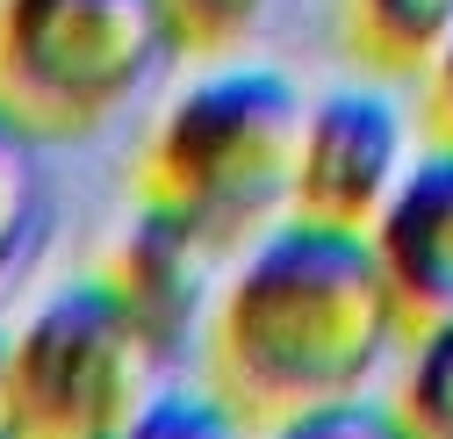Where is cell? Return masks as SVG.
Returning <instances> with one entry per match:
<instances>
[{
	"instance_id": "52a82bcc",
	"label": "cell",
	"mask_w": 453,
	"mask_h": 439,
	"mask_svg": "<svg viewBox=\"0 0 453 439\" xmlns=\"http://www.w3.org/2000/svg\"><path fill=\"white\" fill-rule=\"evenodd\" d=\"M374 252L388 266L403 339L453 317V144H432L425 158H411L403 188L374 216Z\"/></svg>"
},
{
	"instance_id": "ba28073f",
	"label": "cell",
	"mask_w": 453,
	"mask_h": 439,
	"mask_svg": "<svg viewBox=\"0 0 453 439\" xmlns=\"http://www.w3.org/2000/svg\"><path fill=\"white\" fill-rule=\"evenodd\" d=\"M453 43V0H346V50L374 80H425Z\"/></svg>"
},
{
	"instance_id": "6da1fadb",
	"label": "cell",
	"mask_w": 453,
	"mask_h": 439,
	"mask_svg": "<svg viewBox=\"0 0 453 439\" xmlns=\"http://www.w3.org/2000/svg\"><path fill=\"white\" fill-rule=\"evenodd\" d=\"M395 339L403 317L374 231L280 216L216 289L202 332V389L245 432H273L296 411L360 397L388 367Z\"/></svg>"
},
{
	"instance_id": "3957f363",
	"label": "cell",
	"mask_w": 453,
	"mask_h": 439,
	"mask_svg": "<svg viewBox=\"0 0 453 439\" xmlns=\"http://www.w3.org/2000/svg\"><path fill=\"white\" fill-rule=\"evenodd\" d=\"M165 50V0H0V108L43 144H80L158 80Z\"/></svg>"
},
{
	"instance_id": "7c38bea8",
	"label": "cell",
	"mask_w": 453,
	"mask_h": 439,
	"mask_svg": "<svg viewBox=\"0 0 453 439\" xmlns=\"http://www.w3.org/2000/svg\"><path fill=\"white\" fill-rule=\"evenodd\" d=\"M108 439H245V425L223 411L209 389H202V397H173V389H158L123 432H108Z\"/></svg>"
},
{
	"instance_id": "7a4b0ae2",
	"label": "cell",
	"mask_w": 453,
	"mask_h": 439,
	"mask_svg": "<svg viewBox=\"0 0 453 439\" xmlns=\"http://www.w3.org/2000/svg\"><path fill=\"white\" fill-rule=\"evenodd\" d=\"M310 101L280 65H223L173 94L137 158V195L195 216L223 245L245 252L259 231L296 216V144Z\"/></svg>"
},
{
	"instance_id": "277c9868",
	"label": "cell",
	"mask_w": 453,
	"mask_h": 439,
	"mask_svg": "<svg viewBox=\"0 0 453 439\" xmlns=\"http://www.w3.org/2000/svg\"><path fill=\"white\" fill-rule=\"evenodd\" d=\"M165 346L116 296L108 273L50 289L15 332L22 439H108L158 397Z\"/></svg>"
},
{
	"instance_id": "8992f818",
	"label": "cell",
	"mask_w": 453,
	"mask_h": 439,
	"mask_svg": "<svg viewBox=\"0 0 453 439\" xmlns=\"http://www.w3.org/2000/svg\"><path fill=\"white\" fill-rule=\"evenodd\" d=\"M231 259L195 216L165 209V202H144L130 209V224L116 231L101 273L116 281V296L144 317V332L180 353L195 332H209V310H216V266Z\"/></svg>"
},
{
	"instance_id": "9c48e42d",
	"label": "cell",
	"mask_w": 453,
	"mask_h": 439,
	"mask_svg": "<svg viewBox=\"0 0 453 439\" xmlns=\"http://www.w3.org/2000/svg\"><path fill=\"white\" fill-rule=\"evenodd\" d=\"M43 137L15 116V108H0V281L29 259L36 231H43Z\"/></svg>"
},
{
	"instance_id": "5b68a950",
	"label": "cell",
	"mask_w": 453,
	"mask_h": 439,
	"mask_svg": "<svg viewBox=\"0 0 453 439\" xmlns=\"http://www.w3.org/2000/svg\"><path fill=\"white\" fill-rule=\"evenodd\" d=\"M411 173V123L381 87H331L310 101L296 144V216L374 231Z\"/></svg>"
},
{
	"instance_id": "5bb4252c",
	"label": "cell",
	"mask_w": 453,
	"mask_h": 439,
	"mask_svg": "<svg viewBox=\"0 0 453 439\" xmlns=\"http://www.w3.org/2000/svg\"><path fill=\"white\" fill-rule=\"evenodd\" d=\"M425 123H432V144H453V43L425 73Z\"/></svg>"
},
{
	"instance_id": "8fae6325",
	"label": "cell",
	"mask_w": 453,
	"mask_h": 439,
	"mask_svg": "<svg viewBox=\"0 0 453 439\" xmlns=\"http://www.w3.org/2000/svg\"><path fill=\"white\" fill-rule=\"evenodd\" d=\"M296 0H165V22H173V50L188 58H231V50L259 43Z\"/></svg>"
},
{
	"instance_id": "4fadbf2b",
	"label": "cell",
	"mask_w": 453,
	"mask_h": 439,
	"mask_svg": "<svg viewBox=\"0 0 453 439\" xmlns=\"http://www.w3.org/2000/svg\"><path fill=\"white\" fill-rule=\"evenodd\" d=\"M266 439H418L395 404H374L367 389L360 397H338V404H317V411H296L288 425H273Z\"/></svg>"
},
{
	"instance_id": "9a60e30c",
	"label": "cell",
	"mask_w": 453,
	"mask_h": 439,
	"mask_svg": "<svg viewBox=\"0 0 453 439\" xmlns=\"http://www.w3.org/2000/svg\"><path fill=\"white\" fill-rule=\"evenodd\" d=\"M0 439H22V404H15V332L0 324Z\"/></svg>"
},
{
	"instance_id": "30bf717a",
	"label": "cell",
	"mask_w": 453,
	"mask_h": 439,
	"mask_svg": "<svg viewBox=\"0 0 453 439\" xmlns=\"http://www.w3.org/2000/svg\"><path fill=\"white\" fill-rule=\"evenodd\" d=\"M388 404L418 439H453V317L411 332V353L395 367Z\"/></svg>"
}]
</instances>
